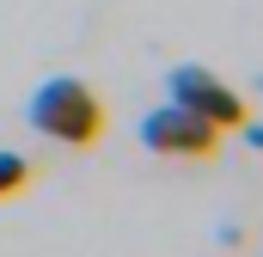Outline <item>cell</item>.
<instances>
[{"instance_id": "4", "label": "cell", "mask_w": 263, "mask_h": 257, "mask_svg": "<svg viewBox=\"0 0 263 257\" xmlns=\"http://www.w3.org/2000/svg\"><path fill=\"white\" fill-rule=\"evenodd\" d=\"M31 178H37V166H31L25 153H0V196H18Z\"/></svg>"}, {"instance_id": "2", "label": "cell", "mask_w": 263, "mask_h": 257, "mask_svg": "<svg viewBox=\"0 0 263 257\" xmlns=\"http://www.w3.org/2000/svg\"><path fill=\"white\" fill-rule=\"evenodd\" d=\"M220 141H227V128L202 123L196 111H184V104H172V98L141 117V147H147V153H165V159H214Z\"/></svg>"}, {"instance_id": "1", "label": "cell", "mask_w": 263, "mask_h": 257, "mask_svg": "<svg viewBox=\"0 0 263 257\" xmlns=\"http://www.w3.org/2000/svg\"><path fill=\"white\" fill-rule=\"evenodd\" d=\"M25 123L37 128V135H49V141L92 147V141L104 135V104H98V92H92L86 80L49 74V80H37V92L25 98Z\"/></svg>"}, {"instance_id": "3", "label": "cell", "mask_w": 263, "mask_h": 257, "mask_svg": "<svg viewBox=\"0 0 263 257\" xmlns=\"http://www.w3.org/2000/svg\"><path fill=\"white\" fill-rule=\"evenodd\" d=\"M165 98H172V104H184V111H196L202 123H214V128H239V123H251L245 98H239L227 80H214L208 67H196V62H178L172 74H165Z\"/></svg>"}]
</instances>
